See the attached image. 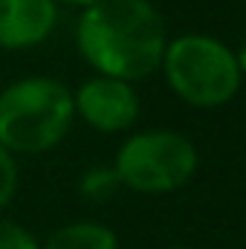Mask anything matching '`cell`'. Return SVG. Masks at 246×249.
Segmentation results:
<instances>
[{
	"label": "cell",
	"mask_w": 246,
	"mask_h": 249,
	"mask_svg": "<svg viewBox=\"0 0 246 249\" xmlns=\"http://www.w3.org/2000/svg\"><path fill=\"white\" fill-rule=\"evenodd\" d=\"M235 58H238V67H241V75H246V41H244V47L235 53Z\"/></svg>",
	"instance_id": "cell-11"
},
{
	"label": "cell",
	"mask_w": 246,
	"mask_h": 249,
	"mask_svg": "<svg viewBox=\"0 0 246 249\" xmlns=\"http://www.w3.org/2000/svg\"><path fill=\"white\" fill-rule=\"evenodd\" d=\"M75 47L96 75L133 84L159 70L168 32L151 0H96L81 9Z\"/></svg>",
	"instance_id": "cell-1"
},
{
	"label": "cell",
	"mask_w": 246,
	"mask_h": 249,
	"mask_svg": "<svg viewBox=\"0 0 246 249\" xmlns=\"http://www.w3.org/2000/svg\"><path fill=\"white\" fill-rule=\"evenodd\" d=\"M168 87L194 107H220L235 99L241 87V67L235 53L209 35H180L168 41L162 55Z\"/></svg>",
	"instance_id": "cell-3"
},
{
	"label": "cell",
	"mask_w": 246,
	"mask_h": 249,
	"mask_svg": "<svg viewBox=\"0 0 246 249\" xmlns=\"http://www.w3.org/2000/svg\"><path fill=\"white\" fill-rule=\"evenodd\" d=\"M0 249H41V241L23 223L0 214Z\"/></svg>",
	"instance_id": "cell-10"
},
{
	"label": "cell",
	"mask_w": 246,
	"mask_h": 249,
	"mask_svg": "<svg viewBox=\"0 0 246 249\" xmlns=\"http://www.w3.org/2000/svg\"><path fill=\"white\" fill-rule=\"evenodd\" d=\"M72 122V90L53 75H23L0 90V145L15 157L58 148Z\"/></svg>",
	"instance_id": "cell-2"
},
{
	"label": "cell",
	"mask_w": 246,
	"mask_h": 249,
	"mask_svg": "<svg viewBox=\"0 0 246 249\" xmlns=\"http://www.w3.org/2000/svg\"><path fill=\"white\" fill-rule=\"evenodd\" d=\"M119 188H122V183H119V177H116L113 168H90V171H84V177L78 180V191H81L87 200H93V203L110 200Z\"/></svg>",
	"instance_id": "cell-8"
},
{
	"label": "cell",
	"mask_w": 246,
	"mask_h": 249,
	"mask_svg": "<svg viewBox=\"0 0 246 249\" xmlns=\"http://www.w3.org/2000/svg\"><path fill=\"white\" fill-rule=\"evenodd\" d=\"M41 249H119V238L110 226L96 220H75L55 229Z\"/></svg>",
	"instance_id": "cell-7"
},
{
	"label": "cell",
	"mask_w": 246,
	"mask_h": 249,
	"mask_svg": "<svg viewBox=\"0 0 246 249\" xmlns=\"http://www.w3.org/2000/svg\"><path fill=\"white\" fill-rule=\"evenodd\" d=\"M168 249H183V247H168Z\"/></svg>",
	"instance_id": "cell-13"
},
{
	"label": "cell",
	"mask_w": 246,
	"mask_h": 249,
	"mask_svg": "<svg viewBox=\"0 0 246 249\" xmlns=\"http://www.w3.org/2000/svg\"><path fill=\"white\" fill-rule=\"evenodd\" d=\"M72 105L75 119H81L99 133H122L130 130L139 119L136 90L127 81L107 75H93L78 90H72Z\"/></svg>",
	"instance_id": "cell-5"
},
{
	"label": "cell",
	"mask_w": 246,
	"mask_h": 249,
	"mask_svg": "<svg viewBox=\"0 0 246 249\" xmlns=\"http://www.w3.org/2000/svg\"><path fill=\"white\" fill-rule=\"evenodd\" d=\"M58 23L55 0H0V50L26 53L41 47Z\"/></svg>",
	"instance_id": "cell-6"
},
{
	"label": "cell",
	"mask_w": 246,
	"mask_h": 249,
	"mask_svg": "<svg viewBox=\"0 0 246 249\" xmlns=\"http://www.w3.org/2000/svg\"><path fill=\"white\" fill-rule=\"evenodd\" d=\"M113 171L119 183L139 194H168L197 171V151L177 130H142L122 142Z\"/></svg>",
	"instance_id": "cell-4"
},
{
	"label": "cell",
	"mask_w": 246,
	"mask_h": 249,
	"mask_svg": "<svg viewBox=\"0 0 246 249\" xmlns=\"http://www.w3.org/2000/svg\"><path fill=\"white\" fill-rule=\"evenodd\" d=\"M55 3H67V6H81V9H87V6H93L96 0H55Z\"/></svg>",
	"instance_id": "cell-12"
},
{
	"label": "cell",
	"mask_w": 246,
	"mask_h": 249,
	"mask_svg": "<svg viewBox=\"0 0 246 249\" xmlns=\"http://www.w3.org/2000/svg\"><path fill=\"white\" fill-rule=\"evenodd\" d=\"M18 183H20V171H18V160L15 154H9L0 145V214L12 206L15 194H18Z\"/></svg>",
	"instance_id": "cell-9"
}]
</instances>
